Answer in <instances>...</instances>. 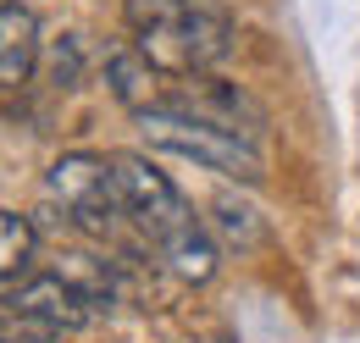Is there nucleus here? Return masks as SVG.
<instances>
[{"label":"nucleus","mask_w":360,"mask_h":343,"mask_svg":"<svg viewBox=\"0 0 360 343\" xmlns=\"http://www.w3.org/2000/svg\"><path fill=\"white\" fill-rule=\"evenodd\" d=\"M134 50L161 78L211 72L233 50V17L222 0H128L122 6Z\"/></svg>","instance_id":"obj_1"},{"label":"nucleus","mask_w":360,"mask_h":343,"mask_svg":"<svg viewBox=\"0 0 360 343\" xmlns=\"http://www.w3.org/2000/svg\"><path fill=\"white\" fill-rule=\"evenodd\" d=\"M139 133L150 150H167V155H183L194 167L217 172V177H233V183H261L266 177V155L255 138H238L227 128H211V122H194L172 105H155V111H139L134 117Z\"/></svg>","instance_id":"obj_2"},{"label":"nucleus","mask_w":360,"mask_h":343,"mask_svg":"<svg viewBox=\"0 0 360 343\" xmlns=\"http://www.w3.org/2000/svg\"><path fill=\"white\" fill-rule=\"evenodd\" d=\"M45 200L61 205V221H78L89 233H105L122 211V183H117V155L72 150L45 172Z\"/></svg>","instance_id":"obj_3"},{"label":"nucleus","mask_w":360,"mask_h":343,"mask_svg":"<svg viewBox=\"0 0 360 343\" xmlns=\"http://www.w3.org/2000/svg\"><path fill=\"white\" fill-rule=\"evenodd\" d=\"M117 183H122V211L139 221V233H144L155 250H167L172 238H183V233L200 227V216L188 211V200L172 188V177L155 167V161L117 155Z\"/></svg>","instance_id":"obj_4"},{"label":"nucleus","mask_w":360,"mask_h":343,"mask_svg":"<svg viewBox=\"0 0 360 343\" xmlns=\"http://www.w3.org/2000/svg\"><path fill=\"white\" fill-rule=\"evenodd\" d=\"M161 105H172V111L194 117V122L227 128V133H238V138H255V144H261V133H266V111H261V100H255L250 89L227 84V78H211V72L178 78V84L167 89Z\"/></svg>","instance_id":"obj_5"},{"label":"nucleus","mask_w":360,"mask_h":343,"mask_svg":"<svg viewBox=\"0 0 360 343\" xmlns=\"http://www.w3.org/2000/svg\"><path fill=\"white\" fill-rule=\"evenodd\" d=\"M105 89H111V100L117 105H128V111H155L161 100H167V89H161V72L139 56L134 44L128 50H111L105 56Z\"/></svg>","instance_id":"obj_6"},{"label":"nucleus","mask_w":360,"mask_h":343,"mask_svg":"<svg viewBox=\"0 0 360 343\" xmlns=\"http://www.w3.org/2000/svg\"><path fill=\"white\" fill-rule=\"evenodd\" d=\"M39 22H34V11L28 6H11V11H0V84L17 89L34 67H39Z\"/></svg>","instance_id":"obj_7"},{"label":"nucleus","mask_w":360,"mask_h":343,"mask_svg":"<svg viewBox=\"0 0 360 343\" xmlns=\"http://www.w3.org/2000/svg\"><path fill=\"white\" fill-rule=\"evenodd\" d=\"M56 277H67L94 310H111L117 304V271L105 266V260L84 255V250H67V255H56Z\"/></svg>","instance_id":"obj_8"},{"label":"nucleus","mask_w":360,"mask_h":343,"mask_svg":"<svg viewBox=\"0 0 360 343\" xmlns=\"http://www.w3.org/2000/svg\"><path fill=\"white\" fill-rule=\"evenodd\" d=\"M39 250V233L22 211H0V283H22L28 260Z\"/></svg>","instance_id":"obj_9"},{"label":"nucleus","mask_w":360,"mask_h":343,"mask_svg":"<svg viewBox=\"0 0 360 343\" xmlns=\"http://www.w3.org/2000/svg\"><path fill=\"white\" fill-rule=\"evenodd\" d=\"M211 211H217V216H211V227L222 233L227 244H238V250H250V244L261 238V211H255V205H244V200H233V194H222V200H217Z\"/></svg>","instance_id":"obj_10"},{"label":"nucleus","mask_w":360,"mask_h":343,"mask_svg":"<svg viewBox=\"0 0 360 343\" xmlns=\"http://www.w3.org/2000/svg\"><path fill=\"white\" fill-rule=\"evenodd\" d=\"M78 78H84V44H78V34H61V44L50 50V84L72 89Z\"/></svg>","instance_id":"obj_11"},{"label":"nucleus","mask_w":360,"mask_h":343,"mask_svg":"<svg viewBox=\"0 0 360 343\" xmlns=\"http://www.w3.org/2000/svg\"><path fill=\"white\" fill-rule=\"evenodd\" d=\"M11 6H22V0H0V11H11Z\"/></svg>","instance_id":"obj_12"}]
</instances>
